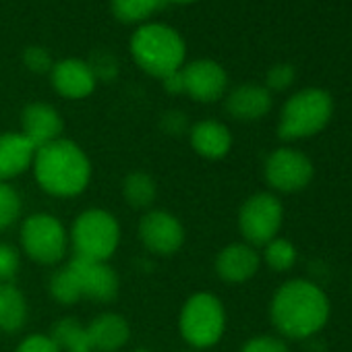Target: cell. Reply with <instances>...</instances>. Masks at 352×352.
<instances>
[{"label":"cell","instance_id":"836d02e7","mask_svg":"<svg viewBox=\"0 0 352 352\" xmlns=\"http://www.w3.org/2000/svg\"><path fill=\"white\" fill-rule=\"evenodd\" d=\"M183 352H197V350H193V348H191V350H183Z\"/></svg>","mask_w":352,"mask_h":352},{"label":"cell","instance_id":"cb8c5ba5","mask_svg":"<svg viewBox=\"0 0 352 352\" xmlns=\"http://www.w3.org/2000/svg\"><path fill=\"white\" fill-rule=\"evenodd\" d=\"M164 5L166 0H112V13L122 23H141Z\"/></svg>","mask_w":352,"mask_h":352},{"label":"cell","instance_id":"d6986e66","mask_svg":"<svg viewBox=\"0 0 352 352\" xmlns=\"http://www.w3.org/2000/svg\"><path fill=\"white\" fill-rule=\"evenodd\" d=\"M189 139H191V147L195 149V153L206 160H222L232 149L230 129L224 122L214 120V118L195 122L191 126Z\"/></svg>","mask_w":352,"mask_h":352},{"label":"cell","instance_id":"e0dca14e","mask_svg":"<svg viewBox=\"0 0 352 352\" xmlns=\"http://www.w3.org/2000/svg\"><path fill=\"white\" fill-rule=\"evenodd\" d=\"M36 157V145L23 133H0V181L9 183L28 172Z\"/></svg>","mask_w":352,"mask_h":352},{"label":"cell","instance_id":"ffe728a7","mask_svg":"<svg viewBox=\"0 0 352 352\" xmlns=\"http://www.w3.org/2000/svg\"><path fill=\"white\" fill-rule=\"evenodd\" d=\"M30 307L25 294L13 282H0V331L15 333L28 323Z\"/></svg>","mask_w":352,"mask_h":352},{"label":"cell","instance_id":"4fadbf2b","mask_svg":"<svg viewBox=\"0 0 352 352\" xmlns=\"http://www.w3.org/2000/svg\"><path fill=\"white\" fill-rule=\"evenodd\" d=\"M50 79H52L54 89L63 98L83 100L94 94L98 75L87 63H83L79 58H65L52 67Z\"/></svg>","mask_w":352,"mask_h":352},{"label":"cell","instance_id":"5bb4252c","mask_svg":"<svg viewBox=\"0 0 352 352\" xmlns=\"http://www.w3.org/2000/svg\"><path fill=\"white\" fill-rule=\"evenodd\" d=\"M261 265V257L255 247L247 243L226 245L216 257V274L226 284H245L249 282Z\"/></svg>","mask_w":352,"mask_h":352},{"label":"cell","instance_id":"9c48e42d","mask_svg":"<svg viewBox=\"0 0 352 352\" xmlns=\"http://www.w3.org/2000/svg\"><path fill=\"white\" fill-rule=\"evenodd\" d=\"M263 174L274 191L298 193L311 185L315 168L302 151L292 147H280L267 155Z\"/></svg>","mask_w":352,"mask_h":352},{"label":"cell","instance_id":"ac0fdd59","mask_svg":"<svg viewBox=\"0 0 352 352\" xmlns=\"http://www.w3.org/2000/svg\"><path fill=\"white\" fill-rule=\"evenodd\" d=\"M272 110V91L257 83H245L232 89L226 98V112L241 122L263 118Z\"/></svg>","mask_w":352,"mask_h":352},{"label":"cell","instance_id":"4dcf8cb0","mask_svg":"<svg viewBox=\"0 0 352 352\" xmlns=\"http://www.w3.org/2000/svg\"><path fill=\"white\" fill-rule=\"evenodd\" d=\"M15 352H60V348L50 338V333H32L19 342Z\"/></svg>","mask_w":352,"mask_h":352},{"label":"cell","instance_id":"6da1fadb","mask_svg":"<svg viewBox=\"0 0 352 352\" xmlns=\"http://www.w3.org/2000/svg\"><path fill=\"white\" fill-rule=\"evenodd\" d=\"M270 317L282 336L305 340L327 323L329 298L317 284L309 280H288L274 292Z\"/></svg>","mask_w":352,"mask_h":352},{"label":"cell","instance_id":"d4e9b609","mask_svg":"<svg viewBox=\"0 0 352 352\" xmlns=\"http://www.w3.org/2000/svg\"><path fill=\"white\" fill-rule=\"evenodd\" d=\"M296 257H298L296 247L280 236H276L263 247V261L274 272H288L296 263Z\"/></svg>","mask_w":352,"mask_h":352},{"label":"cell","instance_id":"f546056e","mask_svg":"<svg viewBox=\"0 0 352 352\" xmlns=\"http://www.w3.org/2000/svg\"><path fill=\"white\" fill-rule=\"evenodd\" d=\"M23 63L25 67L32 71V73H38V75H44V73H50L52 71V58L48 54V50L40 48V46H30L25 52H23Z\"/></svg>","mask_w":352,"mask_h":352},{"label":"cell","instance_id":"7402d4cb","mask_svg":"<svg viewBox=\"0 0 352 352\" xmlns=\"http://www.w3.org/2000/svg\"><path fill=\"white\" fill-rule=\"evenodd\" d=\"M50 338L56 342L60 352H79L87 348V333L85 325L77 317H63L52 325Z\"/></svg>","mask_w":352,"mask_h":352},{"label":"cell","instance_id":"8fae6325","mask_svg":"<svg viewBox=\"0 0 352 352\" xmlns=\"http://www.w3.org/2000/svg\"><path fill=\"white\" fill-rule=\"evenodd\" d=\"M185 94L195 102L212 104L218 102L228 87V75L222 65L210 58L193 60L181 69Z\"/></svg>","mask_w":352,"mask_h":352},{"label":"cell","instance_id":"d6a6232c","mask_svg":"<svg viewBox=\"0 0 352 352\" xmlns=\"http://www.w3.org/2000/svg\"><path fill=\"white\" fill-rule=\"evenodd\" d=\"M166 3H176V5H189V3H195V0H166Z\"/></svg>","mask_w":352,"mask_h":352},{"label":"cell","instance_id":"e575fe53","mask_svg":"<svg viewBox=\"0 0 352 352\" xmlns=\"http://www.w3.org/2000/svg\"><path fill=\"white\" fill-rule=\"evenodd\" d=\"M79 352H91V350H79Z\"/></svg>","mask_w":352,"mask_h":352},{"label":"cell","instance_id":"1f68e13d","mask_svg":"<svg viewBox=\"0 0 352 352\" xmlns=\"http://www.w3.org/2000/svg\"><path fill=\"white\" fill-rule=\"evenodd\" d=\"M164 83V89L168 94H174V96H179V94H185V83H183V73L181 71H176L172 75H168L166 79H162Z\"/></svg>","mask_w":352,"mask_h":352},{"label":"cell","instance_id":"3957f363","mask_svg":"<svg viewBox=\"0 0 352 352\" xmlns=\"http://www.w3.org/2000/svg\"><path fill=\"white\" fill-rule=\"evenodd\" d=\"M131 54L147 75L166 79L185 67L187 46L176 30L164 23H147L133 34Z\"/></svg>","mask_w":352,"mask_h":352},{"label":"cell","instance_id":"7a4b0ae2","mask_svg":"<svg viewBox=\"0 0 352 352\" xmlns=\"http://www.w3.org/2000/svg\"><path fill=\"white\" fill-rule=\"evenodd\" d=\"M36 183L52 197H77L91 181V162L71 139H56L36 149L32 164Z\"/></svg>","mask_w":352,"mask_h":352},{"label":"cell","instance_id":"4316f807","mask_svg":"<svg viewBox=\"0 0 352 352\" xmlns=\"http://www.w3.org/2000/svg\"><path fill=\"white\" fill-rule=\"evenodd\" d=\"M19 251L9 243H0V282H13V278L19 274Z\"/></svg>","mask_w":352,"mask_h":352},{"label":"cell","instance_id":"5b68a950","mask_svg":"<svg viewBox=\"0 0 352 352\" xmlns=\"http://www.w3.org/2000/svg\"><path fill=\"white\" fill-rule=\"evenodd\" d=\"M179 331L193 350L216 346L226 331V309L214 292L191 294L179 315Z\"/></svg>","mask_w":352,"mask_h":352},{"label":"cell","instance_id":"ba28073f","mask_svg":"<svg viewBox=\"0 0 352 352\" xmlns=\"http://www.w3.org/2000/svg\"><path fill=\"white\" fill-rule=\"evenodd\" d=\"M284 222V208L274 193H255L239 210V230L247 245L265 247Z\"/></svg>","mask_w":352,"mask_h":352},{"label":"cell","instance_id":"d590c367","mask_svg":"<svg viewBox=\"0 0 352 352\" xmlns=\"http://www.w3.org/2000/svg\"><path fill=\"white\" fill-rule=\"evenodd\" d=\"M135 352H147V350H135Z\"/></svg>","mask_w":352,"mask_h":352},{"label":"cell","instance_id":"8992f818","mask_svg":"<svg viewBox=\"0 0 352 352\" xmlns=\"http://www.w3.org/2000/svg\"><path fill=\"white\" fill-rule=\"evenodd\" d=\"M69 241L75 249V257L108 261L120 245V224L112 212L91 208L75 218Z\"/></svg>","mask_w":352,"mask_h":352},{"label":"cell","instance_id":"44dd1931","mask_svg":"<svg viewBox=\"0 0 352 352\" xmlns=\"http://www.w3.org/2000/svg\"><path fill=\"white\" fill-rule=\"evenodd\" d=\"M122 195L133 210H149L155 201L157 185L145 172H131L122 181Z\"/></svg>","mask_w":352,"mask_h":352},{"label":"cell","instance_id":"277c9868","mask_svg":"<svg viewBox=\"0 0 352 352\" xmlns=\"http://www.w3.org/2000/svg\"><path fill=\"white\" fill-rule=\"evenodd\" d=\"M333 114V100L325 89L309 87L284 104L278 122V135L282 141H298L321 133Z\"/></svg>","mask_w":352,"mask_h":352},{"label":"cell","instance_id":"52a82bcc","mask_svg":"<svg viewBox=\"0 0 352 352\" xmlns=\"http://www.w3.org/2000/svg\"><path fill=\"white\" fill-rule=\"evenodd\" d=\"M21 249L23 253L42 265H56L65 259L69 247V232L65 224L46 212L32 214L21 224Z\"/></svg>","mask_w":352,"mask_h":352},{"label":"cell","instance_id":"2e32d148","mask_svg":"<svg viewBox=\"0 0 352 352\" xmlns=\"http://www.w3.org/2000/svg\"><path fill=\"white\" fill-rule=\"evenodd\" d=\"M85 333L91 352H118L131 340V325L118 313H100L85 325Z\"/></svg>","mask_w":352,"mask_h":352},{"label":"cell","instance_id":"603a6c76","mask_svg":"<svg viewBox=\"0 0 352 352\" xmlns=\"http://www.w3.org/2000/svg\"><path fill=\"white\" fill-rule=\"evenodd\" d=\"M48 290H50V296L58 305H77L83 298L79 280H77V276H75L71 265L58 267L52 274V278L48 282Z\"/></svg>","mask_w":352,"mask_h":352},{"label":"cell","instance_id":"f1b7e54d","mask_svg":"<svg viewBox=\"0 0 352 352\" xmlns=\"http://www.w3.org/2000/svg\"><path fill=\"white\" fill-rule=\"evenodd\" d=\"M241 352H290L288 344L278 336H255L247 340L241 348Z\"/></svg>","mask_w":352,"mask_h":352},{"label":"cell","instance_id":"7c38bea8","mask_svg":"<svg viewBox=\"0 0 352 352\" xmlns=\"http://www.w3.org/2000/svg\"><path fill=\"white\" fill-rule=\"evenodd\" d=\"M79 280L83 298H89L94 302H112L118 296L120 282L116 272L108 261H91L73 257L69 263Z\"/></svg>","mask_w":352,"mask_h":352},{"label":"cell","instance_id":"83f0119b","mask_svg":"<svg viewBox=\"0 0 352 352\" xmlns=\"http://www.w3.org/2000/svg\"><path fill=\"white\" fill-rule=\"evenodd\" d=\"M294 79H296L294 67L282 63V65H276V67H272L267 71L265 87H267V91H284V89H288L294 83Z\"/></svg>","mask_w":352,"mask_h":352},{"label":"cell","instance_id":"9a60e30c","mask_svg":"<svg viewBox=\"0 0 352 352\" xmlns=\"http://www.w3.org/2000/svg\"><path fill=\"white\" fill-rule=\"evenodd\" d=\"M21 124H23V135L38 147H44L56 139L63 137V116L58 110L46 102H32L23 108L21 114Z\"/></svg>","mask_w":352,"mask_h":352},{"label":"cell","instance_id":"484cf974","mask_svg":"<svg viewBox=\"0 0 352 352\" xmlns=\"http://www.w3.org/2000/svg\"><path fill=\"white\" fill-rule=\"evenodd\" d=\"M21 216V197L13 185L0 181V232L11 228Z\"/></svg>","mask_w":352,"mask_h":352},{"label":"cell","instance_id":"30bf717a","mask_svg":"<svg viewBox=\"0 0 352 352\" xmlns=\"http://www.w3.org/2000/svg\"><path fill=\"white\" fill-rule=\"evenodd\" d=\"M139 241L153 255H174L185 245V226L166 210H149L139 222Z\"/></svg>","mask_w":352,"mask_h":352}]
</instances>
